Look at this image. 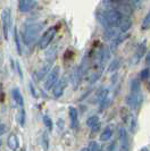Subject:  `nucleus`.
Returning <instances> with one entry per match:
<instances>
[{
	"instance_id": "1",
	"label": "nucleus",
	"mask_w": 150,
	"mask_h": 151,
	"mask_svg": "<svg viewBox=\"0 0 150 151\" xmlns=\"http://www.w3.org/2000/svg\"><path fill=\"white\" fill-rule=\"evenodd\" d=\"M43 30V24L40 22H27L24 23L21 30L23 42L27 47H31L35 43L41 31Z\"/></svg>"
},
{
	"instance_id": "2",
	"label": "nucleus",
	"mask_w": 150,
	"mask_h": 151,
	"mask_svg": "<svg viewBox=\"0 0 150 151\" xmlns=\"http://www.w3.org/2000/svg\"><path fill=\"white\" fill-rule=\"evenodd\" d=\"M56 33H57V26H50V27L42 34V37L39 39V48L42 49V50L47 49L48 45L53 42Z\"/></svg>"
},
{
	"instance_id": "3",
	"label": "nucleus",
	"mask_w": 150,
	"mask_h": 151,
	"mask_svg": "<svg viewBox=\"0 0 150 151\" xmlns=\"http://www.w3.org/2000/svg\"><path fill=\"white\" fill-rule=\"evenodd\" d=\"M59 75H60V67L59 66H55V67L50 70V73L47 75L45 81V90H53V88L56 85V83L59 81Z\"/></svg>"
},
{
	"instance_id": "4",
	"label": "nucleus",
	"mask_w": 150,
	"mask_h": 151,
	"mask_svg": "<svg viewBox=\"0 0 150 151\" xmlns=\"http://www.w3.org/2000/svg\"><path fill=\"white\" fill-rule=\"evenodd\" d=\"M1 22H2V29H4V37L6 40H8L9 35V30L12 26V13L10 8H5L1 13Z\"/></svg>"
},
{
	"instance_id": "5",
	"label": "nucleus",
	"mask_w": 150,
	"mask_h": 151,
	"mask_svg": "<svg viewBox=\"0 0 150 151\" xmlns=\"http://www.w3.org/2000/svg\"><path fill=\"white\" fill-rule=\"evenodd\" d=\"M126 104L132 110H138L143 102V96L141 92L138 93H130L126 97Z\"/></svg>"
},
{
	"instance_id": "6",
	"label": "nucleus",
	"mask_w": 150,
	"mask_h": 151,
	"mask_svg": "<svg viewBox=\"0 0 150 151\" xmlns=\"http://www.w3.org/2000/svg\"><path fill=\"white\" fill-rule=\"evenodd\" d=\"M68 85V78L66 76H64L61 80H59L56 85L53 88V97L56 99L60 98L63 94H64V92H65V89L67 88Z\"/></svg>"
},
{
	"instance_id": "7",
	"label": "nucleus",
	"mask_w": 150,
	"mask_h": 151,
	"mask_svg": "<svg viewBox=\"0 0 150 151\" xmlns=\"http://www.w3.org/2000/svg\"><path fill=\"white\" fill-rule=\"evenodd\" d=\"M146 49H147V42H146V41H142L141 43L138 45L134 53H133V56H132V58H131V61H130L131 65H136V64H139V61L142 59V57L144 56V53H146Z\"/></svg>"
},
{
	"instance_id": "8",
	"label": "nucleus",
	"mask_w": 150,
	"mask_h": 151,
	"mask_svg": "<svg viewBox=\"0 0 150 151\" xmlns=\"http://www.w3.org/2000/svg\"><path fill=\"white\" fill-rule=\"evenodd\" d=\"M118 137L120 141V151H130V141H128V132L125 129H120Z\"/></svg>"
},
{
	"instance_id": "9",
	"label": "nucleus",
	"mask_w": 150,
	"mask_h": 151,
	"mask_svg": "<svg viewBox=\"0 0 150 151\" xmlns=\"http://www.w3.org/2000/svg\"><path fill=\"white\" fill-rule=\"evenodd\" d=\"M35 5H37L35 0H18V10L23 14H26L30 13L35 7Z\"/></svg>"
},
{
	"instance_id": "10",
	"label": "nucleus",
	"mask_w": 150,
	"mask_h": 151,
	"mask_svg": "<svg viewBox=\"0 0 150 151\" xmlns=\"http://www.w3.org/2000/svg\"><path fill=\"white\" fill-rule=\"evenodd\" d=\"M120 34H122V33H120V29H118V30H117V29H107V30L104 31L102 38H104L105 41H108V42L112 43V41L116 40Z\"/></svg>"
},
{
	"instance_id": "11",
	"label": "nucleus",
	"mask_w": 150,
	"mask_h": 151,
	"mask_svg": "<svg viewBox=\"0 0 150 151\" xmlns=\"http://www.w3.org/2000/svg\"><path fill=\"white\" fill-rule=\"evenodd\" d=\"M82 76H83V74L81 73L80 67H75L74 69H73V72L71 73V77H69V80H71V83L73 84L74 89H77V86L80 85L81 80H82Z\"/></svg>"
},
{
	"instance_id": "12",
	"label": "nucleus",
	"mask_w": 150,
	"mask_h": 151,
	"mask_svg": "<svg viewBox=\"0 0 150 151\" xmlns=\"http://www.w3.org/2000/svg\"><path fill=\"white\" fill-rule=\"evenodd\" d=\"M68 113H69V119H71V127L73 129H77L79 125H80V121H79V113H77L76 108L69 107Z\"/></svg>"
},
{
	"instance_id": "13",
	"label": "nucleus",
	"mask_w": 150,
	"mask_h": 151,
	"mask_svg": "<svg viewBox=\"0 0 150 151\" xmlns=\"http://www.w3.org/2000/svg\"><path fill=\"white\" fill-rule=\"evenodd\" d=\"M53 63H51V61L45 60V63L41 66V68H40L39 72H38V78H39V80H42L45 76L48 75V73H49L50 68L53 66Z\"/></svg>"
},
{
	"instance_id": "14",
	"label": "nucleus",
	"mask_w": 150,
	"mask_h": 151,
	"mask_svg": "<svg viewBox=\"0 0 150 151\" xmlns=\"http://www.w3.org/2000/svg\"><path fill=\"white\" fill-rule=\"evenodd\" d=\"M12 96H13V98H14L16 104L21 108H23V106H24V99H23L22 93H21V91H19L18 88H14L12 90Z\"/></svg>"
},
{
	"instance_id": "15",
	"label": "nucleus",
	"mask_w": 150,
	"mask_h": 151,
	"mask_svg": "<svg viewBox=\"0 0 150 151\" xmlns=\"http://www.w3.org/2000/svg\"><path fill=\"white\" fill-rule=\"evenodd\" d=\"M7 145L9 147V149L13 151L17 150L18 148V137L15 134H10L8 136V140H7Z\"/></svg>"
},
{
	"instance_id": "16",
	"label": "nucleus",
	"mask_w": 150,
	"mask_h": 151,
	"mask_svg": "<svg viewBox=\"0 0 150 151\" xmlns=\"http://www.w3.org/2000/svg\"><path fill=\"white\" fill-rule=\"evenodd\" d=\"M141 92V84L139 78H132L130 82V93H138Z\"/></svg>"
},
{
	"instance_id": "17",
	"label": "nucleus",
	"mask_w": 150,
	"mask_h": 151,
	"mask_svg": "<svg viewBox=\"0 0 150 151\" xmlns=\"http://www.w3.org/2000/svg\"><path fill=\"white\" fill-rule=\"evenodd\" d=\"M112 127L107 126V127L101 132V134H100V141H101V142H107V141H109V140L112 139Z\"/></svg>"
},
{
	"instance_id": "18",
	"label": "nucleus",
	"mask_w": 150,
	"mask_h": 151,
	"mask_svg": "<svg viewBox=\"0 0 150 151\" xmlns=\"http://www.w3.org/2000/svg\"><path fill=\"white\" fill-rule=\"evenodd\" d=\"M131 26H132V21L130 19V17H126V18L123 21V23L120 24V33H122V34H125V33H126V32L131 29Z\"/></svg>"
},
{
	"instance_id": "19",
	"label": "nucleus",
	"mask_w": 150,
	"mask_h": 151,
	"mask_svg": "<svg viewBox=\"0 0 150 151\" xmlns=\"http://www.w3.org/2000/svg\"><path fill=\"white\" fill-rule=\"evenodd\" d=\"M120 63H122V61H120V58H115V59H114V60L109 64V67H108V69H107V70H108L109 73H112V72L117 70V69L120 68Z\"/></svg>"
},
{
	"instance_id": "20",
	"label": "nucleus",
	"mask_w": 150,
	"mask_h": 151,
	"mask_svg": "<svg viewBox=\"0 0 150 151\" xmlns=\"http://www.w3.org/2000/svg\"><path fill=\"white\" fill-rule=\"evenodd\" d=\"M108 94H109V90H108V89H102V90L100 91L99 94H98V97H97L98 104L100 105L101 102H104L106 99L108 98Z\"/></svg>"
},
{
	"instance_id": "21",
	"label": "nucleus",
	"mask_w": 150,
	"mask_h": 151,
	"mask_svg": "<svg viewBox=\"0 0 150 151\" xmlns=\"http://www.w3.org/2000/svg\"><path fill=\"white\" fill-rule=\"evenodd\" d=\"M41 144H42V148L45 151L49 150V135L47 132H43L42 133V136H41Z\"/></svg>"
},
{
	"instance_id": "22",
	"label": "nucleus",
	"mask_w": 150,
	"mask_h": 151,
	"mask_svg": "<svg viewBox=\"0 0 150 151\" xmlns=\"http://www.w3.org/2000/svg\"><path fill=\"white\" fill-rule=\"evenodd\" d=\"M98 123H100V121H99V117L98 116H90L88 119H87V126H89L90 129H92L93 126H96Z\"/></svg>"
},
{
	"instance_id": "23",
	"label": "nucleus",
	"mask_w": 150,
	"mask_h": 151,
	"mask_svg": "<svg viewBox=\"0 0 150 151\" xmlns=\"http://www.w3.org/2000/svg\"><path fill=\"white\" fill-rule=\"evenodd\" d=\"M148 29H150V12L143 18L142 24H141V30L142 31H146L148 30Z\"/></svg>"
},
{
	"instance_id": "24",
	"label": "nucleus",
	"mask_w": 150,
	"mask_h": 151,
	"mask_svg": "<svg viewBox=\"0 0 150 151\" xmlns=\"http://www.w3.org/2000/svg\"><path fill=\"white\" fill-rule=\"evenodd\" d=\"M15 45H16V51L21 56L22 55V47H21V40H19V35H18L17 29L15 30Z\"/></svg>"
},
{
	"instance_id": "25",
	"label": "nucleus",
	"mask_w": 150,
	"mask_h": 151,
	"mask_svg": "<svg viewBox=\"0 0 150 151\" xmlns=\"http://www.w3.org/2000/svg\"><path fill=\"white\" fill-rule=\"evenodd\" d=\"M43 123H45V126L48 129V131L51 132L53 129V121H51V118L45 115V116H43Z\"/></svg>"
},
{
	"instance_id": "26",
	"label": "nucleus",
	"mask_w": 150,
	"mask_h": 151,
	"mask_svg": "<svg viewBox=\"0 0 150 151\" xmlns=\"http://www.w3.org/2000/svg\"><path fill=\"white\" fill-rule=\"evenodd\" d=\"M149 76H150L149 67H146L144 69H142L140 72V80H147V78H149Z\"/></svg>"
},
{
	"instance_id": "27",
	"label": "nucleus",
	"mask_w": 150,
	"mask_h": 151,
	"mask_svg": "<svg viewBox=\"0 0 150 151\" xmlns=\"http://www.w3.org/2000/svg\"><path fill=\"white\" fill-rule=\"evenodd\" d=\"M19 124H21V126L25 125V110H24V108H21V111H19Z\"/></svg>"
},
{
	"instance_id": "28",
	"label": "nucleus",
	"mask_w": 150,
	"mask_h": 151,
	"mask_svg": "<svg viewBox=\"0 0 150 151\" xmlns=\"http://www.w3.org/2000/svg\"><path fill=\"white\" fill-rule=\"evenodd\" d=\"M89 151H99V145L96 141H91L89 143V147H88Z\"/></svg>"
},
{
	"instance_id": "29",
	"label": "nucleus",
	"mask_w": 150,
	"mask_h": 151,
	"mask_svg": "<svg viewBox=\"0 0 150 151\" xmlns=\"http://www.w3.org/2000/svg\"><path fill=\"white\" fill-rule=\"evenodd\" d=\"M135 125H136V121H135L134 117H132V119H131V127H130V129H131L132 133H134L135 132Z\"/></svg>"
},
{
	"instance_id": "30",
	"label": "nucleus",
	"mask_w": 150,
	"mask_h": 151,
	"mask_svg": "<svg viewBox=\"0 0 150 151\" xmlns=\"http://www.w3.org/2000/svg\"><path fill=\"white\" fill-rule=\"evenodd\" d=\"M7 132V126L5 124H0V135H4Z\"/></svg>"
},
{
	"instance_id": "31",
	"label": "nucleus",
	"mask_w": 150,
	"mask_h": 151,
	"mask_svg": "<svg viewBox=\"0 0 150 151\" xmlns=\"http://www.w3.org/2000/svg\"><path fill=\"white\" fill-rule=\"evenodd\" d=\"M115 0H101V2H102V5L104 6H106L107 8H109V6L112 5V2H114Z\"/></svg>"
},
{
	"instance_id": "32",
	"label": "nucleus",
	"mask_w": 150,
	"mask_h": 151,
	"mask_svg": "<svg viewBox=\"0 0 150 151\" xmlns=\"http://www.w3.org/2000/svg\"><path fill=\"white\" fill-rule=\"evenodd\" d=\"M16 69H17V72H18V75H19V77L22 78V77H23L22 69H21V66H19V63H18V61H16Z\"/></svg>"
},
{
	"instance_id": "33",
	"label": "nucleus",
	"mask_w": 150,
	"mask_h": 151,
	"mask_svg": "<svg viewBox=\"0 0 150 151\" xmlns=\"http://www.w3.org/2000/svg\"><path fill=\"white\" fill-rule=\"evenodd\" d=\"M57 125H58V127H59V129H64V121L63 119H58V122H57Z\"/></svg>"
},
{
	"instance_id": "34",
	"label": "nucleus",
	"mask_w": 150,
	"mask_h": 151,
	"mask_svg": "<svg viewBox=\"0 0 150 151\" xmlns=\"http://www.w3.org/2000/svg\"><path fill=\"white\" fill-rule=\"evenodd\" d=\"M92 132H93V133H96V132H98V131H99V129H100V123H98L97 125H96V126H93V127H92Z\"/></svg>"
},
{
	"instance_id": "35",
	"label": "nucleus",
	"mask_w": 150,
	"mask_h": 151,
	"mask_svg": "<svg viewBox=\"0 0 150 151\" xmlns=\"http://www.w3.org/2000/svg\"><path fill=\"white\" fill-rule=\"evenodd\" d=\"M146 64H147V66H148V67H150V51L148 52L147 57H146Z\"/></svg>"
},
{
	"instance_id": "36",
	"label": "nucleus",
	"mask_w": 150,
	"mask_h": 151,
	"mask_svg": "<svg viewBox=\"0 0 150 151\" xmlns=\"http://www.w3.org/2000/svg\"><path fill=\"white\" fill-rule=\"evenodd\" d=\"M30 89H31V92H32V96L35 98V97H37V93H35V91H34V88H33V85H32V84H30Z\"/></svg>"
},
{
	"instance_id": "37",
	"label": "nucleus",
	"mask_w": 150,
	"mask_h": 151,
	"mask_svg": "<svg viewBox=\"0 0 150 151\" xmlns=\"http://www.w3.org/2000/svg\"><path fill=\"white\" fill-rule=\"evenodd\" d=\"M140 151H150V150L148 149V148H142V149H141Z\"/></svg>"
},
{
	"instance_id": "38",
	"label": "nucleus",
	"mask_w": 150,
	"mask_h": 151,
	"mask_svg": "<svg viewBox=\"0 0 150 151\" xmlns=\"http://www.w3.org/2000/svg\"><path fill=\"white\" fill-rule=\"evenodd\" d=\"M81 151H89V149L88 148H83V149H81Z\"/></svg>"
},
{
	"instance_id": "39",
	"label": "nucleus",
	"mask_w": 150,
	"mask_h": 151,
	"mask_svg": "<svg viewBox=\"0 0 150 151\" xmlns=\"http://www.w3.org/2000/svg\"><path fill=\"white\" fill-rule=\"evenodd\" d=\"M1 144H2V142H1V140H0V147H1Z\"/></svg>"
},
{
	"instance_id": "40",
	"label": "nucleus",
	"mask_w": 150,
	"mask_h": 151,
	"mask_svg": "<svg viewBox=\"0 0 150 151\" xmlns=\"http://www.w3.org/2000/svg\"><path fill=\"white\" fill-rule=\"evenodd\" d=\"M99 151H102V150H99Z\"/></svg>"
}]
</instances>
